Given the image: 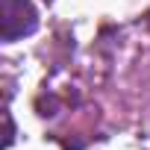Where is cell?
Listing matches in <instances>:
<instances>
[{
	"label": "cell",
	"mask_w": 150,
	"mask_h": 150,
	"mask_svg": "<svg viewBox=\"0 0 150 150\" xmlns=\"http://www.w3.org/2000/svg\"><path fill=\"white\" fill-rule=\"evenodd\" d=\"M3 6V18H0V27H3V41L12 44L21 35H30L38 27V12L30 0H0Z\"/></svg>",
	"instance_id": "6da1fadb"
}]
</instances>
